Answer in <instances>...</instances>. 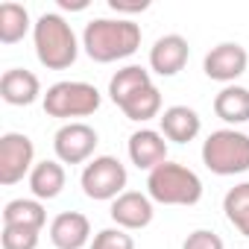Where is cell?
Wrapping results in <instances>:
<instances>
[{
  "label": "cell",
  "mask_w": 249,
  "mask_h": 249,
  "mask_svg": "<svg viewBox=\"0 0 249 249\" xmlns=\"http://www.w3.org/2000/svg\"><path fill=\"white\" fill-rule=\"evenodd\" d=\"M141 47V27L129 18H94L85 24L82 50L97 65L129 59Z\"/></svg>",
  "instance_id": "1"
},
{
  "label": "cell",
  "mask_w": 249,
  "mask_h": 249,
  "mask_svg": "<svg viewBox=\"0 0 249 249\" xmlns=\"http://www.w3.org/2000/svg\"><path fill=\"white\" fill-rule=\"evenodd\" d=\"M36 56L47 71H68L79 56V41L73 27L59 12H44L33 27Z\"/></svg>",
  "instance_id": "2"
},
{
  "label": "cell",
  "mask_w": 249,
  "mask_h": 249,
  "mask_svg": "<svg viewBox=\"0 0 249 249\" xmlns=\"http://www.w3.org/2000/svg\"><path fill=\"white\" fill-rule=\"evenodd\" d=\"M147 196L159 205H196L202 199V179L179 161H164L150 170Z\"/></svg>",
  "instance_id": "3"
},
{
  "label": "cell",
  "mask_w": 249,
  "mask_h": 249,
  "mask_svg": "<svg viewBox=\"0 0 249 249\" xmlns=\"http://www.w3.org/2000/svg\"><path fill=\"white\" fill-rule=\"evenodd\" d=\"M202 164L217 176H237L249 170V135L237 129H217L202 141Z\"/></svg>",
  "instance_id": "4"
},
{
  "label": "cell",
  "mask_w": 249,
  "mask_h": 249,
  "mask_svg": "<svg viewBox=\"0 0 249 249\" xmlns=\"http://www.w3.org/2000/svg\"><path fill=\"white\" fill-rule=\"evenodd\" d=\"M44 103V111L50 117H59V120H68L71 117H88L100 108L103 97L100 91L91 85V82H79V79H65V82H56L47 88V94L41 97Z\"/></svg>",
  "instance_id": "5"
},
{
  "label": "cell",
  "mask_w": 249,
  "mask_h": 249,
  "mask_svg": "<svg viewBox=\"0 0 249 249\" xmlns=\"http://www.w3.org/2000/svg\"><path fill=\"white\" fill-rule=\"evenodd\" d=\"M126 167L120 164V159L114 156H94L85 167H82V176H79V185H82V194L88 199H97V202H114L123 188H126Z\"/></svg>",
  "instance_id": "6"
},
{
  "label": "cell",
  "mask_w": 249,
  "mask_h": 249,
  "mask_svg": "<svg viewBox=\"0 0 249 249\" xmlns=\"http://www.w3.org/2000/svg\"><path fill=\"white\" fill-rule=\"evenodd\" d=\"M36 144L24 132L0 135V185H18L24 176L30 179L36 167Z\"/></svg>",
  "instance_id": "7"
},
{
  "label": "cell",
  "mask_w": 249,
  "mask_h": 249,
  "mask_svg": "<svg viewBox=\"0 0 249 249\" xmlns=\"http://www.w3.org/2000/svg\"><path fill=\"white\" fill-rule=\"evenodd\" d=\"M100 144V135L94 126L82 120H71L53 135V150H56V159L62 164H85L91 161L94 150Z\"/></svg>",
  "instance_id": "8"
},
{
  "label": "cell",
  "mask_w": 249,
  "mask_h": 249,
  "mask_svg": "<svg viewBox=\"0 0 249 249\" xmlns=\"http://www.w3.org/2000/svg\"><path fill=\"white\" fill-rule=\"evenodd\" d=\"M246 65H249V53L237 41H223V44L211 47L202 59L205 76L214 82H223V85H234V79L246 73Z\"/></svg>",
  "instance_id": "9"
},
{
  "label": "cell",
  "mask_w": 249,
  "mask_h": 249,
  "mask_svg": "<svg viewBox=\"0 0 249 249\" xmlns=\"http://www.w3.org/2000/svg\"><path fill=\"white\" fill-rule=\"evenodd\" d=\"M114 226L126 229V231H138V229H147L156 217V208H153V199L141 191H123L111 208H108Z\"/></svg>",
  "instance_id": "10"
},
{
  "label": "cell",
  "mask_w": 249,
  "mask_h": 249,
  "mask_svg": "<svg viewBox=\"0 0 249 249\" xmlns=\"http://www.w3.org/2000/svg\"><path fill=\"white\" fill-rule=\"evenodd\" d=\"M191 56V44L188 38H182L179 33H167L161 38H156V44L150 47V68L159 76H176Z\"/></svg>",
  "instance_id": "11"
},
{
  "label": "cell",
  "mask_w": 249,
  "mask_h": 249,
  "mask_svg": "<svg viewBox=\"0 0 249 249\" xmlns=\"http://www.w3.org/2000/svg\"><path fill=\"white\" fill-rule=\"evenodd\" d=\"M126 150H129L132 164L138 170H147V173L167 161V138L161 132H156V129H138V132H132Z\"/></svg>",
  "instance_id": "12"
},
{
  "label": "cell",
  "mask_w": 249,
  "mask_h": 249,
  "mask_svg": "<svg viewBox=\"0 0 249 249\" xmlns=\"http://www.w3.org/2000/svg\"><path fill=\"white\" fill-rule=\"evenodd\" d=\"M50 240L56 249H82L91 240V223L79 211H62L50 223Z\"/></svg>",
  "instance_id": "13"
},
{
  "label": "cell",
  "mask_w": 249,
  "mask_h": 249,
  "mask_svg": "<svg viewBox=\"0 0 249 249\" xmlns=\"http://www.w3.org/2000/svg\"><path fill=\"white\" fill-rule=\"evenodd\" d=\"M0 97L9 106H33L41 94V82L33 71L27 68H9L0 76Z\"/></svg>",
  "instance_id": "14"
},
{
  "label": "cell",
  "mask_w": 249,
  "mask_h": 249,
  "mask_svg": "<svg viewBox=\"0 0 249 249\" xmlns=\"http://www.w3.org/2000/svg\"><path fill=\"white\" fill-rule=\"evenodd\" d=\"M159 123H161V135L167 141H173V144H188L202 129V117L191 106H170V108H164Z\"/></svg>",
  "instance_id": "15"
},
{
  "label": "cell",
  "mask_w": 249,
  "mask_h": 249,
  "mask_svg": "<svg viewBox=\"0 0 249 249\" xmlns=\"http://www.w3.org/2000/svg\"><path fill=\"white\" fill-rule=\"evenodd\" d=\"M65 182H68V173L59 159H44L30 173V191L36 199H56L65 191Z\"/></svg>",
  "instance_id": "16"
},
{
  "label": "cell",
  "mask_w": 249,
  "mask_h": 249,
  "mask_svg": "<svg viewBox=\"0 0 249 249\" xmlns=\"http://www.w3.org/2000/svg\"><path fill=\"white\" fill-rule=\"evenodd\" d=\"M150 85H153V76H150L147 68H141V65H126V68H120V71L108 79V97H111V103L120 108L129 97H135L138 91H144V88H150Z\"/></svg>",
  "instance_id": "17"
},
{
  "label": "cell",
  "mask_w": 249,
  "mask_h": 249,
  "mask_svg": "<svg viewBox=\"0 0 249 249\" xmlns=\"http://www.w3.org/2000/svg\"><path fill=\"white\" fill-rule=\"evenodd\" d=\"M214 114L229 123V126H240L249 120V88L243 85H226L214 97Z\"/></svg>",
  "instance_id": "18"
},
{
  "label": "cell",
  "mask_w": 249,
  "mask_h": 249,
  "mask_svg": "<svg viewBox=\"0 0 249 249\" xmlns=\"http://www.w3.org/2000/svg\"><path fill=\"white\" fill-rule=\"evenodd\" d=\"M36 24H30V12L21 3H0V44H18Z\"/></svg>",
  "instance_id": "19"
},
{
  "label": "cell",
  "mask_w": 249,
  "mask_h": 249,
  "mask_svg": "<svg viewBox=\"0 0 249 249\" xmlns=\"http://www.w3.org/2000/svg\"><path fill=\"white\" fill-rule=\"evenodd\" d=\"M47 211L41 199H12L3 208V226H27V229H44Z\"/></svg>",
  "instance_id": "20"
},
{
  "label": "cell",
  "mask_w": 249,
  "mask_h": 249,
  "mask_svg": "<svg viewBox=\"0 0 249 249\" xmlns=\"http://www.w3.org/2000/svg\"><path fill=\"white\" fill-rule=\"evenodd\" d=\"M223 211H226V220L243 237H249V182H240V185H234V188L226 191Z\"/></svg>",
  "instance_id": "21"
},
{
  "label": "cell",
  "mask_w": 249,
  "mask_h": 249,
  "mask_svg": "<svg viewBox=\"0 0 249 249\" xmlns=\"http://www.w3.org/2000/svg\"><path fill=\"white\" fill-rule=\"evenodd\" d=\"M120 111L126 114L129 120H138V123L153 120V117H161V91L156 85H150V88L138 91L135 97H129L126 103L120 106Z\"/></svg>",
  "instance_id": "22"
},
{
  "label": "cell",
  "mask_w": 249,
  "mask_h": 249,
  "mask_svg": "<svg viewBox=\"0 0 249 249\" xmlns=\"http://www.w3.org/2000/svg\"><path fill=\"white\" fill-rule=\"evenodd\" d=\"M38 237H41V231L27 229V226H3V231H0L3 249H36Z\"/></svg>",
  "instance_id": "23"
},
{
  "label": "cell",
  "mask_w": 249,
  "mask_h": 249,
  "mask_svg": "<svg viewBox=\"0 0 249 249\" xmlns=\"http://www.w3.org/2000/svg\"><path fill=\"white\" fill-rule=\"evenodd\" d=\"M88 249H135V237L126 229L111 226V229H100Z\"/></svg>",
  "instance_id": "24"
},
{
  "label": "cell",
  "mask_w": 249,
  "mask_h": 249,
  "mask_svg": "<svg viewBox=\"0 0 249 249\" xmlns=\"http://www.w3.org/2000/svg\"><path fill=\"white\" fill-rule=\"evenodd\" d=\"M182 249H226V246H223V237H220L217 231H211V229H196V231H191V234L185 237Z\"/></svg>",
  "instance_id": "25"
},
{
  "label": "cell",
  "mask_w": 249,
  "mask_h": 249,
  "mask_svg": "<svg viewBox=\"0 0 249 249\" xmlns=\"http://www.w3.org/2000/svg\"><path fill=\"white\" fill-rule=\"evenodd\" d=\"M108 9L117 15H138L150 9V0H108Z\"/></svg>",
  "instance_id": "26"
},
{
  "label": "cell",
  "mask_w": 249,
  "mask_h": 249,
  "mask_svg": "<svg viewBox=\"0 0 249 249\" xmlns=\"http://www.w3.org/2000/svg\"><path fill=\"white\" fill-rule=\"evenodd\" d=\"M59 9H71V12H82V9H88V0H59Z\"/></svg>",
  "instance_id": "27"
}]
</instances>
